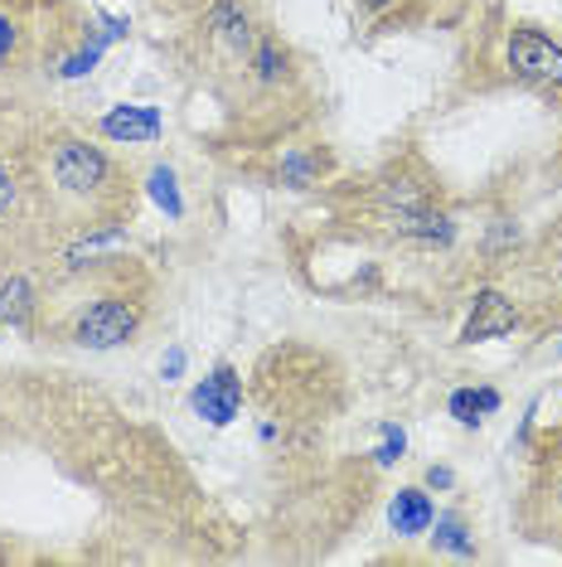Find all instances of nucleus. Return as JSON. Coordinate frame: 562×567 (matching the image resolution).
<instances>
[{
	"mask_svg": "<svg viewBox=\"0 0 562 567\" xmlns=\"http://www.w3.org/2000/svg\"><path fill=\"white\" fill-rule=\"evenodd\" d=\"M49 179H54L59 199L87 204V209L122 199V189H117L122 175L112 171V161L102 156L97 146H87V141H59L54 156H49Z\"/></svg>",
	"mask_w": 562,
	"mask_h": 567,
	"instance_id": "obj_1",
	"label": "nucleus"
},
{
	"mask_svg": "<svg viewBox=\"0 0 562 567\" xmlns=\"http://www.w3.org/2000/svg\"><path fill=\"white\" fill-rule=\"evenodd\" d=\"M136 330V306L122 301V296H102L97 306H87L73 326V340L83 350H112V344H126Z\"/></svg>",
	"mask_w": 562,
	"mask_h": 567,
	"instance_id": "obj_2",
	"label": "nucleus"
},
{
	"mask_svg": "<svg viewBox=\"0 0 562 567\" xmlns=\"http://www.w3.org/2000/svg\"><path fill=\"white\" fill-rule=\"evenodd\" d=\"M509 63L519 79L529 83H562V44L543 40L539 30H514L509 34Z\"/></svg>",
	"mask_w": 562,
	"mask_h": 567,
	"instance_id": "obj_3",
	"label": "nucleus"
},
{
	"mask_svg": "<svg viewBox=\"0 0 562 567\" xmlns=\"http://www.w3.org/2000/svg\"><path fill=\"white\" fill-rule=\"evenodd\" d=\"M238 408H242V379L228 364L214 369L209 379L195 389V412L199 417H209L214 427H228V422L238 417Z\"/></svg>",
	"mask_w": 562,
	"mask_h": 567,
	"instance_id": "obj_4",
	"label": "nucleus"
},
{
	"mask_svg": "<svg viewBox=\"0 0 562 567\" xmlns=\"http://www.w3.org/2000/svg\"><path fill=\"white\" fill-rule=\"evenodd\" d=\"M514 326H519L514 306H509L500 291H480V296H476V311H470L466 330H461V340H466V344H476V340H500V334H509Z\"/></svg>",
	"mask_w": 562,
	"mask_h": 567,
	"instance_id": "obj_5",
	"label": "nucleus"
},
{
	"mask_svg": "<svg viewBox=\"0 0 562 567\" xmlns=\"http://www.w3.org/2000/svg\"><path fill=\"white\" fill-rule=\"evenodd\" d=\"M102 132L112 141H156L160 136V112L156 107H112L107 117H102Z\"/></svg>",
	"mask_w": 562,
	"mask_h": 567,
	"instance_id": "obj_6",
	"label": "nucleus"
},
{
	"mask_svg": "<svg viewBox=\"0 0 562 567\" xmlns=\"http://www.w3.org/2000/svg\"><path fill=\"white\" fill-rule=\"evenodd\" d=\"M431 519H437V509H431V499L422 495V489H398V495H393V505H388L393 534L417 538V534H427L431 528Z\"/></svg>",
	"mask_w": 562,
	"mask_h": 567,
	"instance_id": "obj_7",
	"label": "nucleus"
},
{
	"mask_svg": "<svg viewBox=\"0 0 562 567\" xmlns=\"http://www.w3.org/2000/svg\"><path fill=\"white\" fill-rule=\"evenodd\" d=\"M24 311H30V287H24L20 277H10L6 287H0V326H6V320L15 326Z\"/></svg>",
	"mask_w": 562,
	"mask_h": 567,
	"instance_id": "obj_8",
	"label": "nucleus"
},
{
	"mask_svg": "<svg viewBox=\"0 0 562 567\" xmlns=\"http://www.w3.org/2000/svg\"><path fill=\"white\" fill-rule=\"evenodd\" d=\"M150 195H156V204H160V209L170 214V218H180V214H185L180 189H175V175L165 171V165H160V171H150Z\"/></svg>",
	"mask_w": 562,
	"mask_h": 567,
	"instance_id": "obj_9",
	"label": "nucleus"
},
{
	"mask_svg": "<svg viewBox=\"0 0 562 567\" xmlns=\"http://www.w3.org/2000/svg\"><path fill=\"white\" fill-rule=\"evenodd\" d=\"M437 544L451 548V553H461V558H470V553H476V544L466 538V524H461V519H437Z\"/></svg>",
	"mask_w": 562,
	"mask_h": 567,
	"instance_id": "obj_10",
	"label": "nucleus"
},
{
	"mask_svg": "<svg viewBox=\"0 0 562 567\" xmlns=\"http://www.w3.org/2000/svg\"><path fill=\"white\" fill-rule=\"evenodd\" d=\"M451 417L461 422V427H476V422H480V398L470 389H456L451 393Z\"/></svg>",
	"mask_w": 562,
	"mask_h": 567,
	"instance_id": "obj_11",
	"label": "nucleus"
},
{
	"mask_svg": "<svg viewBox=\"0 0 562 567\" xmlns=\"http://www.w3.org/2000/svg\"><path fill=\"white\" fill-rule=\"evenodd\" d=\"M403 451H407V436L398 427H383V446L374 451L378 466H393V461H403Z\"/></svg>",
	"mask_w": 562,
	"mask_h": 567,
	"instance_id": "obj_12",
	"label": "nucleus"
},
{
	"mask_svg": "<svg viewBox=\"0 0 562 567\" xmlns=\"http://www.w3.org/2000/svg\"><path fill=\"white\" fill-rule=\"evenodd\" d=\"M15 49H20V24L10 16H0V63L15 59Z\"/></svg>",
	"mask_w": 562,
	"mask_h": 567,
	"instance_id": "obj_13",
	"label": "nucleus"
},
{
	"mask_svg": "<svg viewBox=\"0 0 562 567\" xmlns=\"http://www.w3.org/2000/svg\"><path fill=\"white\" fill-rule=\"evenodd\" d=\"M97 54H102V44H93V49H83V54H73L69 63H63V79H83L87 69L97 63Z\"/></svg>",
	"mask_w": 562,
	"mask_h": 567,
	"instance_id": "obj_14",
	"label": "nucleus"
},
{
	"mask_svg": "<svg viewBox=\"0 0 562 567\" xmlns=\"http://www.w3.org/2000/svg\"><path fill=\"white\" fill-rule=\"evenodd\" d=\"M281 63H287V59L277 54V44H262V49H258V73H262V79H277Z\"/></svg>",
	"mask_w": 562,
	"mask_h": 567,
	"instance_id": "obj_15",
	"label": "nucleus"
},
{
	"mask_svg": "<svg viewBox=\"0 0 562 567\" xmlns=\"http://www.w3.org/2000/svg\"><path fill=\"white\" fill-rule=\"evenodd\" d=\"M10 209H15V179H10L6 161H0V214H10Z\"/></svg>",
	"mask_w": 562,
	"mask_h": 567,
	"instance_id": "obj_16",
	"label": "nucleus"
},
{
	"mask_svg": "<svg viewBox=\"0 0 562 567\" xmlns=\"http://www.w3.org/2000/svg\"><path fill=\"white\" fill-rule=\"evenodd\" d=\"M160 373H165V379H180V373H185V350H170V354H165Z\"/></svg>",
	"mask_w": 562,
	"mask_h": 567,
	"instance_id": "obj_17",
	"label": "nucleus"
},
{
	"mask_svg": "<svg viewBox=\"0 0 562 567\" xmlns=\"http://www.w3.org/2000/svg\"><path fill=\"white\" fill-rule=\"evenodd\" d=\"M451 481H456V475L446 471V466H431V471H427V485H431V489H451Z\"/></svg>",
	"mask_w": 562,
	"mask_h": 567,
	"instance_id": "obj_18",
	"label": "nucleus"
},
{
	"mask_svg": "<svg viewBox=\"0 0 562 567\" xmlns=\"http://www.w3.org/2000/svg\"><path fill=\"white\" fill-rule=\"evenodd\" d=\"M476 398H480V412H495V408H500V393H495V389H480Z\"/></svg>",
	"mask_w": 562,
	"mask_h": 567,
	"instance_id": "obj_19",
	"label": "nucleus"
},
{
	"mask_svg": "<svg viewBox=\"0 0 562 567\" xmlns=\"http://www.w3.org/2000/svg\"><path fill=\"white\" fill-rule=\"evenodd\" d=\"M558 354H562V350H558Z\"/></svg>",
	"mask_w": 562,
	"mask_h": 567,
	"instance_id": "obj_20",
	"label": "nucleus"
}]
</instances>
